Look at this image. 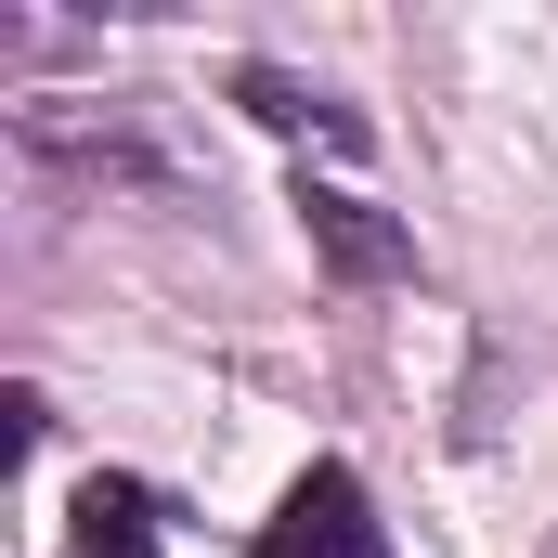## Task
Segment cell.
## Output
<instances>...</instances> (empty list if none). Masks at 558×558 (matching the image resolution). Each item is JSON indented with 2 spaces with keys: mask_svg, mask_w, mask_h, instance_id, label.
Masks as SVG:
<instances>
[{
  "mask_svg": "<svg viewBox=\"0 0 558 558\" xmlns=\"http://www.w3.org/2000/svg\"><path fill=\"white\" fill-rule=\"evenodd\" d=\"M247 558H390V533H377V507H364L351 468H299Z\"/></svg>",
  "mask_w": 558,
  "mask_h": 558,
  "instance_id": "1",
  "label": "cell"
},
{
  "mask_svg": "<svg viewBox=\"0 0 558 558\" xmlns=\"http://www.w3.org/2000/svg\"><path fill=\"white\" fill-rule=\"evenodd\" d=\"M299 234H312V260H325L338 286H416V234H403V221H377L364 195L312 182V169H299Z\"/></svg>",
  "mask_w": 558,
  "mask_h": 558,
  "instance_id": "2",
  "label": "cell"
},
{
  "mask_svg": "<svg viewBox=\"0 0 558 558\" xmlns=\"http://www.w3.org/2000/svg\"><path fill=\"white\" fill-rule=\"evenodd\" d=\"M65 558H156V494L118 481V468H92L78 507H65Z\"/></svg>",
  "mask_w": 558,
  "mask_h": 558,
  "instance_id": "4",
  "label": "cell"
},
{
  "mask_svg": "<svg viewBox=\"0 0 558 558\" xmlns=\"http://www.w3.org/2000/svg\"><path fill=\"white\" fill-rule=\"evenodd\" d=\"M234 105L286 143H325V156H364V118L338 105V92H312V78H286V65H234Z\"/></svg>",
  "mask_w": 558,
  "mask_h": 558,
  "instance_id": "3",
  "label": "cell"
}]
</instances>
